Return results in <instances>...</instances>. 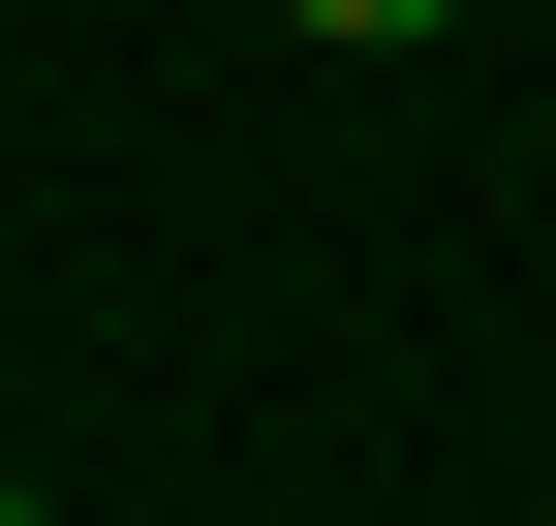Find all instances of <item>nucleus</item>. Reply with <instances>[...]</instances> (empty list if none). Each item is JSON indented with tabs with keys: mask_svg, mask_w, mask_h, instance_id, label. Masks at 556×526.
I'll list each match as a JSON object with an SVG mask.
<instances>
[{
	"mask_svg": "<svg viewBox=\"0 0 556 526\" xmlns=\"http://www.w3.org/2000/svg\"><path fill=\"white\" fill-rule=\"evenodd\" d=\"M278 32H340V62H402V32H464V0H278Z\"/></svg>",
	"mask_w": 556,
	"mask_h": 526,
	"instance_id": "1",
	"label": "nucleus"
},
{
	"mask_svg": "<svg viewBox=\"0 0 556 526\" xmlns=\"http://www.w3.org/2000/svg\"><path fill=\"white\" fill-rule=\"evenodd\" d=\"M0 526H62V496H0Z\"/></svg>",
	"mask_w": 556,
	"mask_h": 526,
	"instance_id": "2",
	"label": "nucleus"
}]
</instances>
